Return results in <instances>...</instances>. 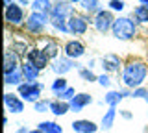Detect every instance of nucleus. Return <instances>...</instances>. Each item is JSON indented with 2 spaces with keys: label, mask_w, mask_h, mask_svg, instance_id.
I'll list each match as a JSON object with an SVG mask.
<instances>
[{
  "label": "nucleus",
  "mask_w": 148,
  "mask_h": 133,
  "mask_svg": "<svg viewBox=\"0 0 148 133\" xmlns=\"http://www.w3.org/2000/svg\"><path fill=\"white\" fill-rule=\"evenodd\" d=\"M146 96H148V89H146L145 85H143V87H137V89H133L132 98H143V100H145Z\"/></svg>",
  "instance_id": "72a5a7b5"
},
{
  "label": "nucleus",
  "mask_w": 148,
  "mask_h": 133,
  "mask_svg": "<svg viewBox=\"0 0 148 133\" xmlns=\"http://www.w3.org/2000/svg\"><path fill=\"white\" fill-rule=\"evenodd\" d=\"M124 100L122 91H108V94L104 96V104L108 107H119V104Z\"/></svg>",
  "instance_id": "412c9836"
},
{
  "label": "nucleus",
  "mask_w": 148,
  "mask_h": 133,
  "mask_svg": "<svg viewBox=\"0 0 148 133\" xmlns=\"http://www.w3.org/2000/svg\"><path fill=\"white\" fill-rule=\"evenodd\" d=\"M41 50H43V52L52 59V61H54L56 57H59V44L56 43L54 39H45L43 43H41Z\"/></svg>",
  "instance_id": "a211bd4d"
},
{
  "label": "nucleus",
  "mask_w": 148,
  "mask_h": 133,
  "mask_svg": "<svg viewBox=\"0 0 148 133\" xmlns=\"http://www.w3.org/2000/svg\"><path fill=\"white\" fill-rule=\"evenodd\" d=\"M21 70H22V74H24L26 78V81H37L39 80V76H41V70L37 68L35 65H32L30 61H22V65H21Z\"/></svg>",
  "instance_id": "f3484780"
},
{
  "label": "nucleus",
  "mask_w": 148,
  "mask_h": 133,
  "mask_svg": "<svg viewBox=\"0 0 148 133\" xmlns=\"http://www.w3.org/2000/svg\"><path fill=\"white\" fill-rule=\"evenodd\" d=\"M78 74H80V78H82L83 81H96V80H98V76H96L91 68H80Z\"/></svg>",
  "instance_id": "2f4dec72"
},
{
  "label": "nucleus",
  "mask_w": 148,
  "mask_h": 133,
  "mask_svg": "<svg viewBox=\"0 0 148 133\" xmlns=\"http://www.w3.org/2000/svg\"><path fill=\"white\" fill-rule=\"evenodd\" d=\"M132 19L135 22H139V24H148V6L139 4L132 13Z\"/></svg>",
  "instance_id": "393cba45"
},
{
  "label": "nucleus",
  "mask_w": 148,
  "mask_h": 133,
  "mask_svg": "<svg viewBox=\"0 0 148 133\" xmlns=\"http://www.w3.org/2000/svg\"><path fill=\"white\" fill-rule=\"evenodd\" d=\"M76 94H78V93H76V89L69 85L65 91H61V93H58L56 96H58V100H63V102H71V100H72Z\"/></svg>",
  "instance_id": "c756f323"
},
{
  "label": "nucleus",
  "mask_w": 148,
  "mask_h": 133,
  "mask_svg": "<svg viewBox=\"0 0 148 133\" xmlns=\"http://www.w3.org/2000/svg\"><path fill=\"white\" fill-rule=\"evenodd\" d=\"M80 8L85 13H89V15H96V13L100 11V2L98 0H82Z\"/></svg>",
  "instance_id": "a878e982"
},
{
  "label": "nucleus",
  "mask_w": 148,
  "mask_h": 133,
  "mask_svg": "<svg viewBox=\"0 0 148 133\" xmlns=\"http://www.w3.org/2000/svg\"><path fill=\"white\" fill-rule=\"evenodd\" d=\"M96 83L100 87H106V89H109L111 87V78L108 74H98V80H96Z\"/></svg>",
  "instance_id": "f704fd0d"
},
{
  "label": "nucleus",
  "mask_w": 148,
  "mask_h": 133,
  "mask_svg": "<svg viewBox=\"0 0 148 133\" xmlns=\"http://www.w3.org/2000/svg\"><path fill=\"white\" fill-rule=\"evenodd\" d=\"M69 87V83H67V80H65L63 76H58L54 80V83H52V87H50V89H52V93L54 94H58V93H61V91H65Z\"/></svg>",
  "instance_id": "c85d7f7f"
},
{
  "label": "nucleus",
  "mask_w": 148,
  "mask_h": 133,
  "mask_svg": "<svg viewBox=\"0 0 148 133\" xmlns=\"http://www.w3.org/2000/svg\"><path fill=\"white\" fill-rule=\"evenodd\" d=\"M72 13H74L72 4L65 2V0H56L52 11H50V17H65V19H69Z\"/></svg>",
  "instance_id": "dca6fc26"
},
{
  "label": "nucleus",
  "mask_w": 148,
  "mask_h": 133,
  "mask_svg": "<svg viewBox=\"0 0 148 133\" xmlns=\"http://www.w3.org/2000/svg\"><path fill=\"white\" fill-rule=\"evenodd\" d=\"M119 113H120V117H122V118H126V120H132V118H133V115L130 113L128 109H124V111H119Z\"/></svg>",
  "instance_id": "c9c22d12"
},
{
  "label": "nucleus",
  "mask_w": 148,
  "mask_h": 133,
  "mask_svg": "<svg viewBox=\"0 0 148 133\" xmlns=\"http://www.w3.org/2000/svg\"><path fill=\"white\" fill-rule=\"evenodd\" d=\"M148 78V65L141 59H130L122 68V83L126 89H137L143 87Z\"/></svg>",
  "instance_id": "f257e3e1"
},
{
  "label": "nucleus",
  "mask_w": 148,
  "mask_h": 133,
  "mask_svg": "<svg viewBox=\"0 0 148 133\" xmlns=\"http://www.w3.org/2000/svg\"><path fill=\"white\" fill-rule=\"evenodd\" d=\"M89 17L87 15H82V13H72L69 17V30H71L72 35H83L87 30H89Z\"/></svg>",
  "instance_id": "0eeeda50"
},
{
  "label": "nucleus",
  "mask_w": 148,
  "mask_h": 133,
  "mask_svg": "<svg viewBox=\"0 0 148 133\" xmlns=\"http://www.w3.org/2000/svg\"><path fill=\"white\" fill-rule=\"evenodd\" d=\"M30 130H28V128H18V130L15 131V133H28Z\"/></svg>",
  "instance_id": "e433bc0d"
},
{
  "label": "nucleus",
  "mask_w": 148,
  "mask_h": 133,
  "mask_svg": "<svg viewBox=\"0 0 148 133\" xmlns=\"http://www.w3.org/2000/svg\"><path fill=\"white\" fill-rule=\"evenodd\" d=\"M4 104H6V109L9 113H13V115H21L24 111V100L15 93H6L4 94Z\"/></svg>",
  "instance_id": "9d476101"
},
{
  "label": "nucleus",
  "mask_w": 148,
  "mask_h": 133,
  "mask_svg": "<svg viewBox=\"0 0 148 133\" xmlns=\"http://www.w3.org/2000/svg\"><path fill=\"white\" fill-rule=\"evenodd\" d=\"M34 111L35 113H46V111H50V100L41 98L39 102L34 104Z\"/></svg>",
  "instance_id": "7c9ffc66"
},
{
  "label": "nucleus",
  "mask_w": 148,
  "mask_h": 133,
  "mask_svg": "<svg viewBox=\"0 0 148 133\" xmlns=\"http://www.w3.org/2000/svg\"><path fill=\"white\" fill-rule=\"evenodd\" d=\"M72 67H76V65H74L72 59H69L67 56H59V57H56L54 61H52V65H50V68H52V72H54L56 76H65Z\"/></svg>",
  "instance_id": "f8f14e48"
},
{
  "label": "nucleus",
  "mask_w": 148,
  "mask_h": 133,
  "mask_svg": "<svg viewBox=\"0 0 148 133\" xmlns=\"http://www.w3.org/2000/svg\"><path fill=\"white\" fill-rule=\"evenodd\" d=\"M43 91H45V85L41 83V81H24L22 85L17 87V94L21 96L24 102H32V104L39 102Z\"/></svg>",
  "instance_id": "7ed1b4c3"
},
{
  "label": "nucleus",
  "mask_w": 148,
  "mask_h": 133,
  "mask_svg": "<svg viewBox=\"0 0 148 133\" xmlns=\"http://www.w3.org/2000/svg\"><path fill=\"white\" fill-rule=\"evenodd\" d=\"M48 24H50V15L32 11L30 17H28L26 22H24V28H26V31H30V33H43Z\"/></svg>",
  "instance_id": "20e7f679"
},
{
  "label": "nucleus",
  "mask_w": 148,
  "mask_h": 133,
  "mask_svg": "<svg viewBox=\"0 0 148 133\" xmlns=\"http://www.w3.org/2000/svg\"><path fill=\"white\" fill-rule=\"evenodd\" d=\"M65 2H69V4H80L82 0H65Z\"/></svg>",
  "instance_id": "ea45409f"
},
{
  "label": "nucleus",
  "mask_w": 148,
  "mask_h": 133,
  "mask_svg": "<svg viewBox=\"0 0 148 133\" xmlns=\"http://www.w3.org/2000/svg\"><path fill=\"white\" fill-rule=\"evenodd\" d=\"M139 4H143V6H148V0H139Z\"/></svg>",
  "instance_id": "79ce46f5"
},
{
  "label": "nucleus",
  "mask_w": 148,
  "mask_h": 133,
  "mask_svg": "<svg viewBox=\"0 0 148 133\" xmlns=\"http://www.w3.org/2000/svg\"><path fill=\"white\" fill-rule=\"evenodd\" d=\"M71 111V104L63 102V100H50V113H54L56 117H63Z\"/></svg>",
  "instance_id": "aec40b11"
},
{
  "label": "nucleus",
  "mask_w": 148,
  "mask_h": 133,
  "mask_svg": "<svg viewBox=\"0 0 148 133\" xmlns=\"http://www.w3.org/2000/svg\"><path fill=\"white\" fill-rule=\"evenodd\" d=\"M145 102H146V104H148V96H146V98H145Z\"/></svg>",
  "instance_id": "37998d69"
},
{
  "label": "nucleus",
  "mask_w": 148,
  "mask_h": 133,
  "mask_svg": "<svg viewBox=\"0 0 148 133\" xmlns=\"http://www.w3.org/2000/svg\"><path fill=\"white\" fill-rule=\"evenodd\" d=\"M71 128L74 133H96L100 126L96 122L89 120V118H80V120H74L71 124Z\"/></svg>",
  "instance_id": "ddd939ff"
},
{
  "label": "nucleus",
  "mask_w": 148,
  "mask_h": 133,
  "mask_svg": "<svg viewBox=\"0 0 148 133\" xmlns=\"http://www.w3.org/2000/svg\"><path fill=\"white\" fill-rule=\"evenodd\" d=\"M111 33L117 41H130L137 33V22L132 17H117L113 22Z\"/></svg>",
  "instance_id": "f03ea898"
},
{
  "label": "nucleus",
  "mask_w": 148,
  "mask_h": 133,
  "mask_svg": "<svg viewBox=\"0 0 148 133\" xmlns=\"http://www.w3.org/2000/svg\"><path fill=\"white\" fill-rule=\"evenodd\" d=\"M37 126H39V130H43L45 133H63V128L59 126L58 122H54V120H45V122H39Z\"/></svg>",
  "instance_id": "bb28decb"
},
{
  "label": "nucleus",
  "mask_w": 148,
  "mask_h": 133,
  "mask_svg": "<svg viewBox=\"0 0 148 133\" xmlns=\"http://www.w3.org/2000/svg\"><path fill=\"white\" fill-rule=\"evenodd\" d=\"M11 50H13L15 54H18L21 57H26L28 52H30V48H28V43H26V41H13Z\"/></svg>",
  "instance_id": "cd10ccee"
},
{
  "label": "nucleus",
  "mask_w": 148,
  "mask_h": 133,
  "mask_svg": "<svg viewBox=\"0 0 148 133\" xmlns=\"http://www.w3.org/2000/svg\"><path fill=\"white\" fill-rule=\"evenodd\" d=\"M21 56L15 54L11 48H8L6 52H4V74H11V72H15L21 68Z\"/></svg>",
  "instance_id": "9b49d317"
},
{
  "label": "nucleus",
  "mask_w": 148,
  "mask_h": 133,
  "mask_svg": "<svg viewBox=\"0 0 148 133\" xmlns=\"http://www.w3.org/2000/svg\"><path fill=\"white\" fill-rule=\"evenodd\" d=\"M50 24L59 33H71V30H69V19H65V17H50Z\"/></svg>",
  "instance_id": "5701e85b"
},
{
  "label": "nucleus",
  "mask_w": 148,
  "mask_h": 133,
  "mask_svg": "<svg viewBox=\"0 0 148 133\" xmlns=\"http://www.w3.org/2000/svg\"><path fill=\"white\" fill-rule=\"evenodd\" d=\"M30 8H32V11L50 15V11H52V8H54V2L52 0H34V2L30 4Z\"/></svg>",
  "instance_id": "4be33fe9"
},
{
  "label": "nucleus",
  "mask_w": 148,
  "mask_h": 133,
  "mask_svg": "<svg viewBox=\"0 0 148 133\" xmlns=\"http://www.w3.org/2000/svg\"><path fill=\"white\" fill-rule=\"evenodd\" d=\"M26 81V78H24V74H22V70L18 68V70H15V72H11V74H4V83L6 85H22Z\"/></svg>",
  "instance_id": "b1692460"
},
{
  "label": "nucleus",
  "mask_w": 148,
  "mask_h": 133,
  "mask_svg": "<svg viewBox=\"0 0 148 133\" xmlns=\"http://www.w3.org/2000/svg\"><path fill=\"white\" fill-rule=\"evenodd\" d=\"M85 52H87V48L80 39H72L65 43V56L69 59H80L85 56Z\"/></svg>",
  "instance_id": "1a4fd4ad"
},
{
  "label": "nucleus",
  "mask_w": 148,
  "mask_h": 133,
  "mask_svg": "<svg viewBox=\"0 0 148 133\" xmlns=\"http://www.w3.org/2000/svg\"><path fill=\"white\" fill-rule=\"evenodd\" d=\"M26 61H30L32 65H35L41 72H43L45 68L48 67L50 57L46 56V54H45L41 48H30V52H28V56H26Z\"/></svg>",
  "instance_id": "6e6552de"
},
{
  "label": "nucleus",
  "mask_w": 148,
  "mask_h": 133,
  "mask_svg": "<svg viewBox=\"0 0 148 133\" xmlns=\"http://www.w3.org/2000/svg\"><path fill=\"white\" fill-rule=\"evenodd\" d=\"M4 19L9 26H22L26 22V15H24V10H22V6L18 2H13L11 6H8L6 10H4Z\"/></svg>",
  "instance_id": "423d86ee"
},
{
  "label": "nucleus",
  "mask_w": 148,
  "mask_h": 133,
  "mask_svg": "<svg viewBox=\"0 0 148 133\" xmlns=\"http://www.w3.org/2000/svg\"><path fill=\"white\" fill-rule=\"evenodd\" d=\"M28 133H45V131H43V130H39V128H35V130H30Z\"/></svg>",
  "instance_id": "4c0bfd02"
},
{
  "label": "nucleus",
  "mask_w": 148,
  "mask_h": 133,
  "mask_svg": "<svg viewBox=\"0 0 148 133\" xmlns=\"http://www.w3.org/2000/svg\"><path fill=\"white\" fill-rule=\"evenodd\" d=\"M108 8H109L111 11L120 13V11H124V8H126V2H124V0H109V2H108Z\"/></svg>",
  "instance_id": "473e14b6"
},
{
  "label": "nucleus",
  "mask_w": 148,
  "mask_h": 133,
  "mask_svg": "<svg viewBox=\"0 0 148 133\" xmlns=\"http://www.w3.org/2000/svg\"><path fill=\"white\" fill-rule=\"evenodd\" d=\"M113 22H115L113 11L111 10H100L95 15V19H92V26H95V30L98 33H108L113 28Z\"/></svg>",
  "instance_id": "39448f33"
},
{
  "label": "nucleus",
  "mask_w": 148,
  "mask_h": 133,
  "mask_svg": "<svg viewBox=\"0 0 148 133\" xmlns=\"http://www.w3.org/2000/svg\"><path fill=\"white\" fill-rule=\"evenodd\" d=\"M100 65H102V68H104V72H108V74H111V72H119L120 57L117 56V54L109 52V54H106V56L100 59Z\"/></svg>",
  "instance_id": "2eb2a0df"
},
{
  "label": "nucleus",
  "mask_w": 148,
  "mask_h": 133,
  "mask_svg": "<svg viewBox=\"0 0 148 133\" xmlns=\"http://www.w3.org/2000/svg\"><path fill=\"white\" fill-rule=\"evenodd\" d=\"M115 118H117V107H108V111L102 115V120H100V128L104 131H109L115 124Z\"/></svg>",
  "instance_id": "6ab92c4d"
},
{
  "label": "nucleus",
  "mask_w": 148,
  "mask_h": 133,
  "mask_svg": "<svg viewBox=\"0 0 148 133\" xmlns=\"http://www.w3.org/2000/svg\"><path fill=\"white\" fill-rule=\"evenodd\" d=\"M69 104H71V111H74V113H82L89 104H92V96H91L89 93H78Z\"/></svg>",
  "instance_id": "4468645a"
},
{
  "label": "nucleus",
  "mask_w": 148,
  "mask_h": 133,
  "mask_svg": "<svg viewBox=\"0 0 148 133\" xmlns=\"http://www.w3.org/2000/svg\"><path fill=\"white\" fill-rule=\"evenodd\" d=\"M11 4H13V0H4V6H6V8L11 6Z\"/></svg>",
  "instance_id": "a19ab883"
},
{
  "label": "nucleus",
  "mask_w": 148,
  "mask_h": 133,
  "mask_svg": "<svg viewBox=\"0 0 148 133\" xmlns=\"http://www.w3.org/2000/svg\"><path fill=\"white\" fill-rule=\"evenodd\" d=\"M17 2L21 4V6H28V4H30V2H28V0H17Z\"/></svg>",
  "instance_id": "58836bf2"
}]
</instances>
